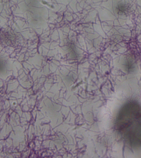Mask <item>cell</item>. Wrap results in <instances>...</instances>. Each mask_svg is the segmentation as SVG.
I'll use <instances>...</instances> for the list:
<instances>
[{
	"label": "cell",
	"mask_w": 141,
	"mask_h": 158,
	"mask_svg": "<svg viewBox=\"0 0 141 158\" xmlns=\"http://www.w3.org/2000/svg\"><path fill=\"white\" fill-rule=\"evenodd\" d=\"M116 127L124 140L132 147L141 146V106L135 102L125 105L116 118Z\"/></svg>",
	"instance_id": "cell-1"
},
{
	"label": "cell",
	"mask_w": 141,
	"mask_h": 158,
	"mask_svg": "<svg viewBox=\"0 0 141 158\" xmlns=\"http://www.w3.org/2000/svg\"><path fill=\"white\" fill-rule=\"evenodd\" d=\"M4 67V65L3 64V63L2 62L0 61V71L1 70H2L3 69Z\"/></svg>",
	"instance_id": "cell-2"
}]
</instances>
